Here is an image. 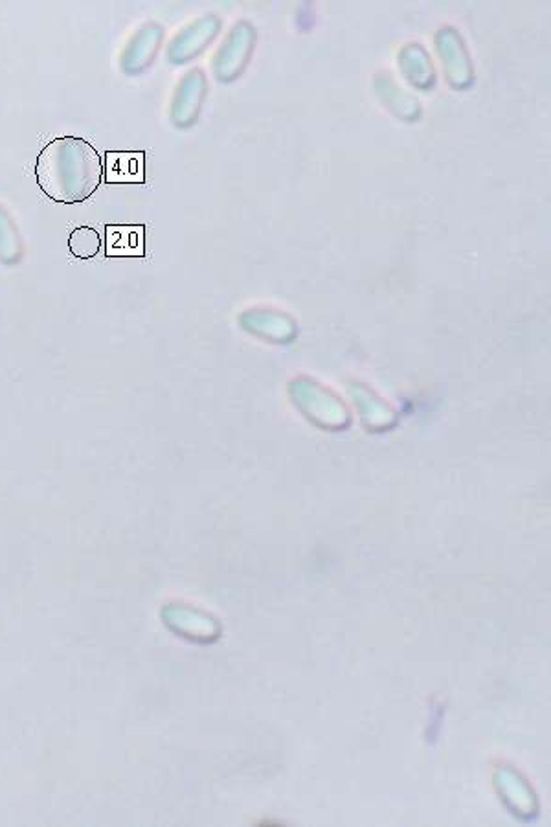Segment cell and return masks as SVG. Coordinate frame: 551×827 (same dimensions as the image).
I'll use <instances>...</instances> for the list:
<instances>
[{
	"label": "cell",
	"mask_w": 551,
	"mask_h": 827,
	"mask_svg": "<svg viewBox=\"0 0 551 827\" xmlns=\"http://www.w3.org/2000/svg\"><path fill=\"white\" fill-rule=\"evenodd\" d=\"M244 330L251 331L257 337L267 338L273 343H287L295 335L296 325L290 317L268 311V309H254L241 317Z\"/></svg>",
	"instance_id": "cell-9"
},
{
	"label": "cell",
	"mask_w": 551,
	"mask_h": 827,
	"mask_svg": "<svg viewBox=\"0 0 551 827\" xmlns=\"http://www.w3.org/2000/svg\"><path fill=\"white\" fill-rule=\"evenodd\" d=\"M256 26L251 21H238L211 59V72L222 83L238 80L244 69L251 64L252 54L256 48Z\"/></svg>",
	"instance_id": "cell-2"
},
{
	"label": "cell",
	"mask_w": 551,
	"mask_h": 827,
	"mask_svg": "<svg viewBox=\"0 0 551 827\" xmlns=\"http://www.w3.org/2000/svg\"><path fill=\"white\" fill-rule=\"evenodd\" d=\"M434 46L447 83L456 91L469 89L474 81V65L460 32L455 26H441L434 37Z\"/></svg>",
	"instance_id": "cell-3"
},
{
	"label": "cell",
	"mask_w": 551,
	"mask_h": 827,
	"mask_svg": "<svg viewBox=\"0 0 551 827\" xmlns=\"http://www.w3.org/2000/svg\"><path fill=\"white\" fill-rule=\"evenodd\" d=\"M142 227H107L108 256H142Z\"/></svg>",
	"instance_id": "cell-11"
},
{
	"label": "cell",
	"mask_w": 551,
	"mask_h": 827,
	"mask_svg": "<svg viewBox=\"0 0 551 827\" xmlns=\"http://www.w3.org/2000/svg\"><path fill=\"white\" fill-rule=\"evenodd\" d=\"M164 41V28L159 23H146L127 43L122 54V70L127 76L142 74L149 65L153 64L160 45Z\"/></svg>",
	"instance_id": "cell-6"
},
{
	"label": "cell",
	"mask_w": 551,
	"mask_h": 827,
	"mask_svg": "<svg viewBox=\"0 0 551 827\" xmlns=\"http://www.w3.org/2000/svg\"><path fill=\"white\" fill-rule=\"evenodd\" d=\"M21 254L18 230L8 216V211L0 206V260L2 262H15Z\"/></svg>",
	"instance_id": "cell-12"
},
{
	"label": "cell",
	"mask_w": 551,
	"mask_h": 827,
	"mask_svg": "<svg viewBox=\"0 0 551 827\" xmlns=\"http://www.w3.org/2000/svg\"><path fill=\"white\" fill-rule=\"evenodd\" d=\"M398 65L404 80L417 91H431L436 85V67L421 43H406L398 51Z\"/></svg>",
	"instance_id": "cell-8"
},
{
	"label": "cell",
	"mask_w": 551,
	"mask_h": 827,
	"mask_svg": "<svg viewBox=\"0 0 551 827\" xmlns=\"http://www.w3.org/2000/svg\"><path fill=\"white\" fill-rule=\"evenodd\" d=\"M103 177L107 183H144V153L108 151L105 154Z\"/></svg>",
	"instance_id": "cell-10"
},
{
	"label": "cell",
	"mask_w": 551,
	"mask_h": 827,
	"mask_svg": "<svg viewBox=\"0 0 551 827\" xmlns=\"http://www.w3.org/2000/svg\"><path fill=\"white\" fill-rule=\"evenodd\" d=\"M208 94V78L205 70L192 69L182 76L171 97L170 118L179 129L194 126L199 118Z\"/></svg>",
	"instance_id": "cell-4"
},
{
	"label": "cell",
	"mask_w": 551,
	"mask_h": 827,
	"mask_svg": "<svg viewBox=\"0 0 551 827\" xmlns=\"http://www.w3.org/2000/svg\"><path fill=\"white\" fill-rule=\"evenodd\" d=\"M222 21L216 13H208L195 19L194 23L179 32L168 46V61L173 65H184L197 58L199 54L216 41L221 32Z\"/></svg>",
	"instance_id": "cell-5"
},
{
	"label": "cell",
	"mask_w": 551,
	"mask_h": 827,
	"mask_svg": "<svg viewBox=\"0 0 551 827\" xmlns=\"http://www.w3.org/2000/svg\"><path fill=\"white\" fill-rule=\"evenodd\" d=\"M374 91L379 102L401 122H417L423 115V107L417 96L399 85L387 70L374 76Z\"/></svg>",
	"instance_id": "cell-7"
},
{
	"label": "cell",
	"mask_w": 551,
	"mask_h": 827,
	"mask_svg": "<svg viewBox=\"0 0 551 827\" xmlns=\"http://www.w3.org/2000/svg\"><path fill=\"white\" fill-rule=\"evenodd\" d=\"M102 249V238L96 230L81 227L70 236V251L78 257L96 256Z\"/></svg>",
	"instance_id": "cell-13"
},
{
	"label": "cell",
	"mask_w": 551,
	"mask_h": 827,
	"mask_svg": "<svg viewBox=\"0 0 551 827\" xmlns=\"http://www.w3.org/2000/svg\"><path fill=\"white\" fill-rule=\"evenodd\" d=\"M35 175L50 199L76 205L89 199L102 184L103 160L83 138H56L41 151Z\"/></svg>",
	"instance_id": "cell-1"
}]
</instances>
